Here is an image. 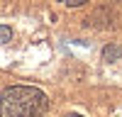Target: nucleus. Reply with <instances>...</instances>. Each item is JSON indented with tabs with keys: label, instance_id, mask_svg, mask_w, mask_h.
<instances>
[{
	"label": "nucleus",
	"instance_id": "nucleus-3",
	"mask_svg": "<svg viewBox=\"0 0 122 117\" xmlns=\"http://www.w3.org/2000/svg\"><path fill=\"white\" fill-rule=\"evenodd\" d=\"M117 56H122V49H115V46L105 49V58H117Z\"/></svg>",
	"mask_w": 122,
	"mask_h": 117
},
{
	"label": "nucleus",
	"instance_id": "nucleus-2",
	"mask_svg": "<svg viewBox=\"0 0 122 117\" xmlns=\"http://www.w3.org/2000/svg\"><path fill=\"white\" fill-rule=\"evenodd\" d=\"M10 37H12V29L5 27V24H0V44H3V42H10Z\"/></svg>",
	"mask_w": 122,
	"mask_h": 117
},
{
	"label": "nucleus",
	"instance_id": "nucleus-1",
	"mask_svg": "<svg viewBox=\"0 0 122 117\" xmlns=\"http://www.w3.org/2000/svg\"><path fill=\"white\" fill-rule=\"evenodd\" d=\"M46 95L32 85H12L0 93V117H42Z\"/></svg>",
	"mask_w": 122,
	"mask_h": 117
},
{
	"label": "nucleus",
	"instance_id": "nucleus-4",
	"mask_svg": "<svg viewBox=\"0 0 122 117\" xmlns=\"http://www.w3.org/2000/svg\"><path fill=\"white\" fill-rule=\"evenodd\" d=\"M59 3H64V5H68V7H78V5H83L86 0H59Z\"/></svg>",
	"mask_w": 122,
	"mask_h": 117
},
{
	"label": "nucleus",
	"instance_id": "nucleus-5",
	"mask_svg": "<svg viewBox=\"0 0 122 117\" xmlns=\"http://www.w3.org/2000/svg\"><path fill=\"white\" fill-rule=\"evenodd\" d=\"M68 117H83V115H68Z\"/></svg>",
	"mask_w": 122,
	"mask_h": 117
}]
</instances>
